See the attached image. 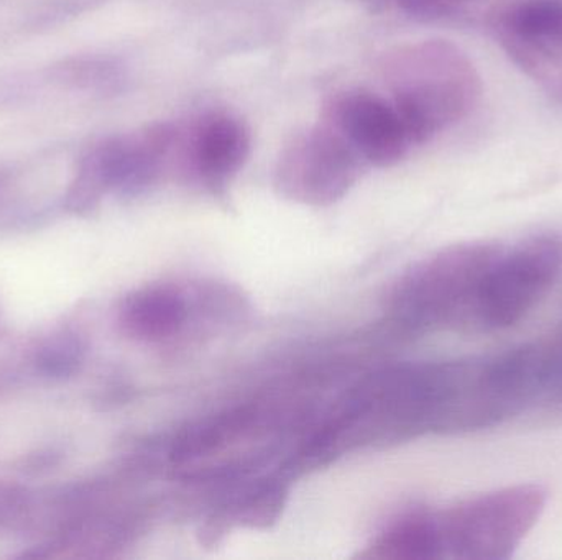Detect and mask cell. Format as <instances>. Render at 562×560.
I'll list each match as a JSON object with an SVG mask.
<instances>
[{
	"label": "cell",
	"instance_id": "6da1fadb",
	"mask_svg": "<svg viewBox=\"0 0 562 560\" xmlns=\"http://www.w3.org/2000/svg\"><path fill=\"white\" fill-rule=\"evenodd\" d=\"M382 72L412 145L425 144L461 121L477 92L468 58L445 42L393 49L383 58Z\"/></svg>",
	"mask_w": 562,
	"mask_h": 560
},
{
	"label": "cell",
	"instance_id": "7a4b0ae2",
	"mask_svg": "<svg viewBox=\"0 0 562 560\" xmlns=\"http://www.w3.org/2000/svg\"><path fill=\"white\" fill-rule=\"evenodd\" d=\"M543 487L515 485L469 500L438 516L441 556L504 560L514 555L543 515Z\"/></svg>",
	"mask_w": 562,
	"mask_h": 560
},
{
	"label": "cell",
	"instance_id": "3957f363",
	"mask_svg": "<svg viewBox=\"0 0 562 560\" xmlns=\"http://www.w3.org/2000/svg\"><path fill=\"white\" fill-rule=\"evenodd\" d=\"M562 265V242L540 233L501 247L475 296L471 322L482 331H502L520 322L550 292Z\"/></svg>",
	"mask_w": 562,
	"mask_h": 560
},
{
	"label": "cell",
	"instance_id": "277c9868",
	"mask_svg": "<svg viewBox=\"0 0 562 560\" xmlns=\"http://www.w3.org/2000/svg\"><path fill=\"white\" fill-rule=\"evenodd\" d=\"M498 250L495 242L462 243L423 263L403 285L405 318L423 329L471 322L475 296Z\"/></svg>",
	"mask_w": 562,
	"mask_h": 560
},
{
	"label": "cell",
	"instance_id": "5b68a950",
	"mask_svg": "<svg viewBox=\"0 0 562 560\" xmlns=\"http://www.w3.org/2000/svg\"><path fill=\"white\" fill-rule=\"evenodd\" d=\"M363 163L330 122L296 135L281 151L277 187L291 199L329 204L350 190Z\"/></svg>",
	"mask_w": 562,
	"mask_h": 560
},
{
	"label": "cell",
	"instance_id": "8992f818",
	"mask_svg": "<svg viewBox=\"0 0 562 560\" xmlns=\"http://www.w3.org/2000/svg\"><path fill=\"white\" fill-rule=\"evenodd\" d=\"M327 121L367 163L390 167L413 147L392 102L366 91L346 92L327 108Z\"/></svg>",
	"mask_w": 562,
	"mask_h": 560
},
{
	"label": "cell",
	"instance_id": "52a82bcc",
	"mask_svg": "<svg viewBox=\"0 0 562 560\" xmlns=\"http://www.w3.org/2000/svg\"><path fill=\"white\" fill-rule=\"evenodd\" d=\"M252 137L249 128L233 115L203 118L187 144L188 163L201 180L213 186L227 183L249 160Z\"/></svg>",
	"mask_w": 562,
	"mask_h": 560
},
{
	"label": "cell",
	"instance_id": "ba28073f",
	"mask_svg": "<svg viewBox=\"0 0 562 560\" xmlns=\"http://www.w3.org/2000/svg\"><path fill=\"white\" fill-rule=\"evenodd\" d=\"M187 321V301L170 286H147L124 299L119 322L125 334L140 341H161Z\"/></svg>",
	"mask_w": 562,
	"mask_h": 560
},
{
	"label": "cell",
	"instance_id": "9c48e42d",
	"mask_svg": "<svg viewBox=\"0 0 562 560\" xmlns=\"http://www.w3.org/2000/svg\"><path fill=\"white\" fill-rule=\"evenodd\" d=\"M508 26L524 42L562 55V0H527L508 15Z\"/></svg>",
	"mask_w": 562,
	"mask_h": 560
},
{
	"label": "cell",
	"instance_id": "30bf717a",
	"mask_svg": "<svg viewBox=\"0 0 562 560\" xmlns=\"http://www.w3.org/2000/svg\"><path fill=\"white\" fill-rule=\"evenodd\" d=\"M375 548L386 558L432 559L441 558L436 516H415L396 525L379 539Z\"/></svg>",
	"mask_w": 562,
	"mask_h": 560
},
{
	"label": "cell",
	"instance_id": "8fae6325",
	"mask_svg": "<svg viewBox=\"0 0 562 560\" xmlns=\"http://www.w3.org/2000/svg\"><path fill=\"white\" fill-rule=\"evenodd\" d=\"M56 78L81 89H109L122 79L121 66L109 59H69L56 68Z\"/></svg>",
	"mask_w": 562,
	"mask_h": 560
},
{
	"label": "cell",
	"instance_id": "7c38bea8",
	"mask_svg": "<svg viewBox=\"0 0 562 560\" xmlns=\"http://www.w3.org/2000/svg\"><path fill=\"white\" fill-rule=\"evenodd\" d=\"M82 361L81 342L75 335H59L49 341L38 355V364L48 375H68Z\"/></svg>",
	"mask_w": 562,
	"mask_h": 560
},
{
	"label": "cell",
	"instance_id": "4fadbf2b",
	"mask_svg": "<svg viewBox=\"0 0 562 560\" xmlns=\"http://www.w3.org/2000/svg\"><path fill=\"white\" fill-rule=\"evenodd\" d=\"M396 5L415 19H441L464 5L469 0H395Z\"/></svg>",
	"mask_w": 562,
	"mask_h": 560
}]
</instances>
